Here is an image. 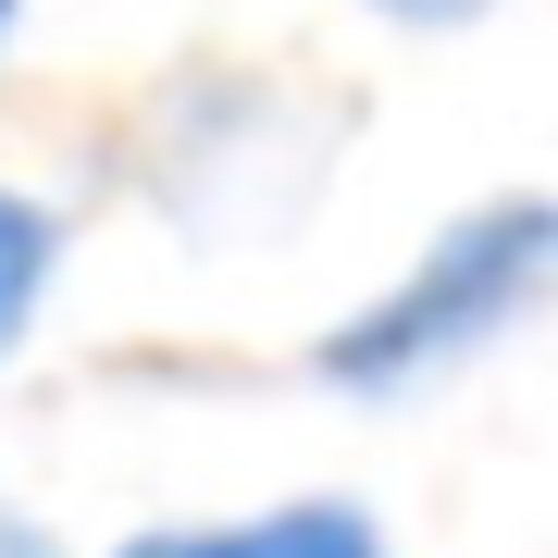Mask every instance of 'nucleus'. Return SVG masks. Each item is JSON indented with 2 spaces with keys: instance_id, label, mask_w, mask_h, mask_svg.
Wrapping results in <instances>:
<instances>
[{
  "instance_id": "1",
  "label": "nucleus",
  "mask_w": 558,
  "mask_h": 558,
  "mask_svg": "<svg viewBox=\"0 0 558 558\" xmlns=\"http://www.w3.org/2000/svg\"><path fill=\"white\" fill-rule=\"evenodd\" d=\"M546 299H558V199L521 186V199L459 211L410 274H385L373 299L323 336V385H348V398H410V385L484 360L509 323H534Z\"/></svg>"
},
{
  "instance_id": "4",
  "label": "nucleus",
  "mask_w": 558,
  "mask_h": 558,
  "mask_svg": "<svg viewBox=\"0 0 558 558\" xmlns=\"http://www.w3.org/2000/svg\"><path fill=\"white\" fill-rule=\"evenodd\" d=\"M373 13H410V25H447V13H472V0H373Z\"/></svg>"
},
{
  "instance_id": "5",
  "label": "nucleus",
  "mask_w": 558,
  "mask_h": 558,
  "mask_svg": "<svg viewBox=\"0 0 558 558\" xmlns=\"http://www.w3.org/2000/svg\"><path fill=\"white\" fill-rule=\"evenodd\" d=\"M13 25H25V0H0V50H13Z\"/></svg>"
},
{
  "instance_id": "2",
  "label": "nucleus",
  "mask_w": 558,
  "mask_h": 558,
  "mask_svg": "<svg viewBox=\"0 0 558 558\" xmlns=\"http://www.w3.org/2000/svg\"><path fill=\"white\" fill-rule=\"evenodd\" d=\"M112 558H385V534L348 497H299V509H248V521H161Z\"/></svg>"
},
{
  "instance_id": "3",
  "label": "nucleus",
  "mask_w": 558,
  "mask_h": 558,
  "mask_svg": "<svg viewBox=\"0 0 558 558\" xmlns=\"http://www.w3.org/2000/svg\"><path fill=\"white\" fill-rule=\"evenodd\" d=\"M50 286H62V211L38 199V186H0V360L38 336Z\"/></svg>"
}]
</instances>
